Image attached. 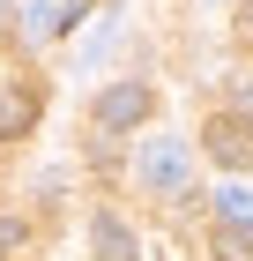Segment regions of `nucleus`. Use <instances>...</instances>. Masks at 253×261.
I'll return each instance as SVG.
<instances>
[{
  "mask_svg": "<svg viewBox=\"0 0 253 261\" xmlns=\"http://www.w3.org/2000/svg\"><path fill=\"white\" fill-rule=\"evenodd\" d=\"M186 172H194V157H186L179 135H149L142 142V187L149 194H186Z\"/></svg>",
  "mask_w": 253,
  "mask_h": 261,
  "instance_id": "obj_1",
  "label": "nucleus"
},
{
  "mask_svg": "<svg viewBox=\"0 0 253 261\" xmlns=\"http://www.w3.org/2000/svg\"><path fill=\"white\" fill-rule=\"evenodd\" d=\"M201 142H209V157L223 164V172H246V164H253V127H246V112H216Z\"/></svg>",
  "mask_w": 253,
  "mask_h": 261,
  "instance_id": "obj_2",
  "label": "nucleus"
},
{
  "mask_svg": "<svg viewBox=\"0 0 253 261\" xmlns=\"http://www.w3.org/2000/svg\"><path fill=\"white\" fill-rule=\"evenodd\" d=\"M149 120V90L142 82H112L97 97V127H112V135H127V127H142Z\"/></svg>",
  "mask_w": 253,
  "mask_h": 261,
  "instance_id": "obj_3",
  "label": "nucleus"
},
{
  "mask_svg": "<svg viewBox=\"0 0 253 261\" xmlns=\"http://www.w3.org/2000/svg\"><path fill=\"white\" fill-rule=\"evenodd\" d=\"M38 127V90L30 82H0V142H15Z\"/></svg>",
  "mask_w": 253,
  "mask_h": 261,
  "instance_id": "obj_4",
  "label": "nucleus"
},
{
  "mask_svg": "<svg viewBox=\"0 0 253 261\" xmlns=\"http://www.w3.org/2000/svg\"><path fill=\"white\" fill-rule=\"evenodd\" d=\"M75 15H82V0H30V22H22V38H60V30H75Z\"/></svg>",
  "mask_w": 253,
  "mask_h": 261,
  "instance_id": "obj_5",
  "label": "nucleus"
},
{
  "mask_svg": "<svg viewBox=\"0 0 253 261\" xmlns=\"http://www.w3.org/2000/svg\"><path fill=\"white\" fill-rule=\"evenodd\" d=\"M90 246H97V261H142L134 254V231H127L119 217H97V224H90Z\"/></svg>",
  "mask_w": 253,
  "mask_h": 261,
  "instance_id": "obj_6",
  "label": "nucleus"
},
{
  "mask_svg": "<svg viewBox=\"0 0 253 261\" xmlns=\"http://www.w3.org/2000/svg\"><path fill=\"white\" fill-rule=\"evenodd\" d=\"M216 261H253V239H246V224H223V231H216Z\"/></svg>",
  "mask_w": 253,
  "mask_h": 261,
  "instance_id": "obj_7",
  "label": "nucleus"
},
{
  "mask_svg": "<svg viewBox=\"0 0 253 261\" xmlns=\"http://www.w3.org/2000/svg\"><path fill=\"white\" fill-rule=\"evenodd\" d=\"M216 209H223V224H246V231H253V194H246V187H223Z\"/></svg>",
  "mask_w": 253,
  "mask_h": 261,
  "instance_id": "obj_8",
  "label": "nucleus"
},
{
  "mask_svg": "<svg viewBox=\"0 0 253 261\" xmlns=\"http://www.w3.org/2000/svg\"><path fill=\"white\" fill-rule=\"evenodd\" d=\"M22 239H30V224H22V217H0V261L22 254Z\"/></svg>",
  "mask_w": 253,
  "mask_h": 261,
  "instance_id": "obj_9",
  "label": "nucleus"
},
{
  "mask_svg": "<svg viewBox=\"0 0 253 261\" xmlns=\"http://www.w3.org/2000/svg\"><path fill=\"white\" fill-rule=\"evenodd\" d=\"M238 112H246V120H253V82H246V90H238Z\"/></svg>",
  "mask_w": 253,
  "mask_h": 261,
  "instance_id": "obj_10",
  "label": "nucleus"
},
{
  "mask_svg": "<svg viewBox=\"0 0 253 261\" xmlns=\"http://www.w3.org/2000/svg\"><path fill=\"white\" fill-rule=\"evenodd\" d=\"M246 8H253V0H246Z\"/></svg>",
  "mask_w": 253,
  "mask_h": 261,
  "instance_id": "obj_11",
  "label": "nucleus"
}]
</instances>
